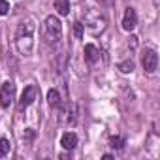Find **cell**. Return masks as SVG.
<instances>
[{
    "mask_svg": "<svg viewBox=\"0 0 160 160\" xmlns=\"http://www.w3.org/2000/svg\"><path fill=\"white\" fill-rule=\"evenodd\" d=\"M34 32H36V25H34V19L32 17L21 21V25L17 27L15 47L25 57H30L32 51H34Z\"/></svg>",
    "mask_w": 160,
    "mask_h": 160,
    "instance_id": "1",
    "label": "cell"
},
{
    "mask_svg": "<svg viewBox=\"0 0 160 160\" xmlns=\"http://www.w3.org/2000/svg\"><path fill=\"white\" fill-rule=\"evenodd\" d=\"M83 27H87L91 34H100L106 28V17L100 12H87Z\"/></svg>",
    "mask_w": 160,
    "mask_h": 160,
    "instance_id": "2",
    "label": "cell"
},
{
    "mask_svg": "<svg viewBox=\"0 0 160 160\" xmlns=\"http://www.w3.org/2000/svg\"><path fill=\"white\" fill-rule=\"evenodd\" d=\"M45 36H47L49 42H55V43L62 36V25H60V21L55 15H49L45 19Z\"/></svg>",
    "mask_w": 160,
    "mask_h": 160,
    "instance_id": "3",
    "label": "cell"
},
{
    "mask_svg": "<svg viewBox=\"0 0 160 160\" xmlns=\"http://www.w3.org/2000/svg\"><path fill=\"white\" fill-rule=\"evenodd\" d=\"M15 100V85L12 81H6L2 85V89H0V106H2L4 109H8Z\"/></svg>",
    "mask_w": 160,
    "mask_h": 160,
    "instance_id": "4",
    "label": "cell"
},
{
    "mask_svg": "<svg viewBox=\"0 0 160 160\" xmlns=\"http://www.w3.org/2000/svg\"><path fill=\"white\" fill-rule=\"evenodd\" d=\"M58 108H60V106H58ZM75 115H77L75 104H66L64 108H60L58 122H60V124H75Z\"/></svg>",
    "mask_w": 160,
    "mask_h": 160,
    "instance_id": "5",
    "label": "cell"
},
{
    "mask_svg": "<svg viewBox=\"0 0 160 160\" xmlns=\"http://www.w3.org/2000/svg\"><path fill=\"white\" fill-rule=\"evenodd\" d=\"M143 70L147 72V73H152L154 70H156V66H158V57H156V51H152V49H145V53H143Z\"/></svg>",
    "mask_w": 160,
    "mask_h": 160,
    "instance_id": "6",
    "label": "cell"
},
{
    "mask_svg": "<svg viewBox=\"0 0 160 160\" xmlns=\"http://www.w3.org/2000/svg\"><path fill=\"white\" fill-rule=\"evenodd\" d=\"M138 25V15H136V10L134 8H126L124 10V17H122V28L124 30H134Z\"/></svg>",
    "mask_w": 160,
    "mask_h": 160,
    "instance_id": "7",
    "label": "cell"
},
{
    "mask_svg": "<svg viewBox=\"0 0 160 160\" xmlns=\"http://www.w3.org/2000/svg\"><path fill=\"white\" fill-rule=\"evenodd\" d=\"M36 87L34 85H28L25 91H23V94H21V109L23 108H28L30 104H34V100H36Z\"/></svg>",
    "mask_w": 160,
    "mask_h": 160,
    "instance_id": "8",
    "label": "cell"
},
{
    "mask_svg": "<svg viewBox=\"0 0 160 160\" xmlns=\"http://www.w3.org/2000/svg\"><path fill=\"white\" fill-rule=\"evenodd\" d=\"M98 58H100V51L96 49V45L87 43V45H85V62H87L89 66H94V64L98 62Z\"/></svg>",
    "mask_w": 160,
    "mask_h": 160,
    "instance_id": "9",
    "label": "cell"
},
{
    "mask_svg": "<svg viewBox=\"0 0 160 160\" xmlns=\"http://www.w3.org/2000/svg\"><path fill=\"white\" fill-rule=\"evenodd\" d=\"M60 145H62L66 151L75 149V145H77V136H75L73 132H66V134H62V138H60Z\"/></svg>",
    "mask_w": 160,
    "mask_h": 160,
    "instance_id": "10",
    "label": "cell"
},
{
    "mask_svg": "<svg viewBox=\"0 0 160 160\" xmlns=\"http://www.w3.org/2000/svg\"><path fill=\"white\" fill-rule=\"evenodd\" d=\"M55 10L58 15H68L70 13V0H55Z\"/></svg>",
    "mask_w": 160,
    "mask_h": 160,
    "instance_id": "11",
    "label": "cell"
},
{
    "mask_svg": "<svg viewBox=\"0 0 160 160\" xmlns=\"http://www.w3.org/2000/svg\"><path fill=\"white\" fill-rule=\"evenodd\" d=\"M47 104L51 106V108H58L62 102H60V94H58V91L57 89H51L49 92H47Z\"/></svg>",
    "mask_w": 160,
    "mask_h": 160,
    "instance_id": "12",
    "label": "cell"
},
{
    "mask_svg": "<svg viewBox=\"0 0 160 160\" xmlns=\"http://www.w3.org/2000/svg\"><path fill=\"white\" fill-rule=\"evenodd\" d=\"M109 145H111L113 149H117V151H122V149H124V139H122L121 136H115V138L109 139Z\"/></svg>",
    "mask_w": 160,
    "mask_h": 160,
    "instance_id": "13",
    "label": "cell"
},
{
    "mask_svg": "<svg viewBox=\"0 0 160 160\" xmlns=\"http://www.w3.org/2000/svg\"><path fill=\"white\" fill-rule=\"evenodd\" d=\"M10 149H12L10 141H8L6 138H0V158H2V156H6V154L10 152Z\"/></svg>",
    "mask_w": 160,
    "mask_h": 160,
    "instance_id": "14",
    "label": "cell"
},
{
    "mask_svg": "<svg viewBox=\"0 0 160 160\" xmlns=\"http://www.w3.org/2000/svg\"><path fill=\"white\" fill-rule=\"evenodd\" d=\"M119 70H121L122 73H130V72L134 70V62H132V60H126V62H121V64H119Z\"/></svg>",
    "mask_w": 160,
    "mask_h": 160,
    "instance_id": "15",
    "label": "cell"
},
{
    "mask_svg": "<svg viewBox=\"0 0 160 160\" xmlns=\"http://www.w3.org/2000/svg\"><path fill=\"white\" fill-rule=\"evenodd\" d=\"M83 28H85V27H83L81 21H77V23L73 25V34H75L77 40H81V38H83Z\"/></svg>",
    "mask_w": 160,
    "mask_h": 160,
    "instance_id": "16",
    "label": "cell"
},
{
    "mask_svg": "<svg viewBox=\"0 0 160 160\" xmlns=\"http://www.w3.org/2000/svg\"><path fill=\"white\" fill-rule=\"evenodd\" d=\"M8 12H10V4L6 0H0V15H6Z\"/></svg>",
    "mask_w": 160,
    "mask_h": 160,
    "instance_id": "17",
    "label": "cell"
}]
</instances>
